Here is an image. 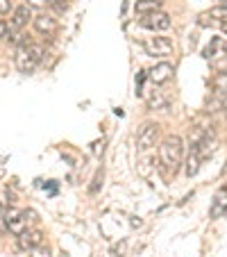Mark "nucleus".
Listing matches in <instances>:
<instances>
[{"mask_svg":"<svg viewBox=\"0 0 227 257\" xmlns=\"http://www.w3.org/2000/svg\"><path fill=\"white\" fill-rule=\"evenodd\" d=\"M182 160H184V141H182V137H177V135L166 137V139L161 141V146H159V162H161V166L166 169V173L168 175L177 173Z\"/></svg>","mask_w":227,"mask_h":257,"instance_id":"f257e3e1","label":"nucleus"},{"mask_svg":"<svg viewBox=\"0 0 227 257\" xmlns=\"http://www.w3.org/2000/svg\"><path fill=\"white\" fill-rule=\"evenodd\" d=\"M41 59H44V48H41L39 44L25 41L19 48V53H16V68H19L21 73H32L34 68L41 64Z\"/></svg>","mask_w":227,"mask_h":257,"instance_id":"f03ea898","label":"nucleus"},{"mask_svg":"<svg viewBox=\"0 0 227 257\" xmlns=\"http://www.w3.org/2000/svg\"><path fill=\"white\" fill-rule=\"evenodd\" d=\"M143 50L150 57H168L173 55V41L168 37H148L143 41Z\"/></svg>","mask_w":227,"mask_h":257,"instance_id":"7ed1b4c3","label":"nucleus"},{"mask_svg":"<svg viewBox=\"0 0 227 257\" xmlns=\"http://www.w3.org/2000/svg\"><path fill=\"white\" fill-rule=\"evenodd\" d=\"M157 137H159V125H157V123H145V125L139 130V135H136V148H139V151L152 148Z\"/></svg>","mask_w":227,"mask_h":257,"instance_id":"20e7f679","label":"nucleus"},{"mask_svg":"<svg viewBox=\"0 0 227 257\" xmlns=\"http://www.w3.org/2000/svg\"><path fill=\"white\" fill-rule=\"evenodd\" d=\"M170 16L166 12H152V14H145L141 19V25L145 30H152V32H161V30H168L170 28Z\"/></svg>","mask_w":227,"mask_h":257,"instance_id":"39448f33","label":"nucleus"},{"mask_svg":"<svg viewBox=\"0 0 227 257\" xmlns=\"http://www.w3.org/2000/svg\"><path fill=\"white\" fill-rule=\"evenodd\" d=\"M5 223H7V230H10L12 234H16L19 237L21 232H25V225H28V218L23 216V212H19L16 207H7L5 209Z\"/></svg>","mask_w":227,"mask_h":257,"instance_id":"423d86ee","label":"nucleus"},{"mask_svg":"<svg viewBox=\"0 0 227 257\" xmlns=\"http://www.w3.org/2000/svg\"><path fill=\"white\" fill-rule=\"evenodd\" d=\"M44 243V232L41 230H25L19 234V248L21 250H34Z\"/></svg>","mask_w":227,"mask_h":257,"instance_id":"0eeeda50","label":"nucleus"},{"mask_svg":"<svg viewBox=\"0 0 227 257\" xmlns=\"http://www.w3.org/2000/svg\"><path fill=\"white\" fill-rule=\"evenodd\" d=\"M148 78L152 80V84H164V82H168V80L173 78V64H168V62L157 64V66L148 73Z\"/></svg>","mask_w":227,"mask_h":257,"instance_id":"6e6552de","label":"nucleus"},{"mask_svg":"<svg viewBox=\"0 0 227 257\" xmlns=\"http://www.w3.org/2000/svg\"><path fill=\"white\" fill-rule=\"evenodd\" d=\"M32 7H28V5H21V7H16L14 10V16H12V21H10V32H16V30H21V28H25L28 25V21L32 19Z\"/></svg>","mask_w":227,"mask_h":257,"instance_id":"1a4fd4ad","label":"nucleus"},{"mask_svg":"<svg viewBox=\"0 0 227 257\" xmlns=\"http://www.w3.org/2000/svg\"><path fill=\"white\" fill-rule=\"evenodd\" d=\"M34 30H37L39 34H53L55 30H57V21L48 14H41V16L34 19Z\"/></svg>","mask_w":227,"mask_h":257,"instance_id":"9d476101","label":"nucleus"},{"mask_svg":"<svg viewBox=\"0 0 227 257\" xmlns=\"http://www.w3.org/2000/svg\"><path fill=\"white\" fill-rule=\"evenodd\" d=\"M211 218H220L222 214H227V189H220L213 198V205H211Z\"/></svg>","mask_w":227,"mask_h":257,"instance_id":"9b49d317","label":"nucleus"},{"mask_svg":"<svg viewBox=\"0 0 227 257\" xmlns=\"http://www.w3.org/2000/svg\"><path fill=\"white\" fill-rule=\"evenodd\" d=\"M200 162H202L200 153L195 151V148H191V155L186 157V164H184V173H186V178H193V175L198 173V171H200Z\"/></svg>","mask_w":227,"mask_h":257,"instance_id":"f8f14e48","label":"nucleus"},{"mask_svg":"<svg viewBox=\"0 0 227 257\" xmlns=\"http://www.w3.org/2000/svg\"><path fill=\"white\" fill-rule=\"evenodd\" d=\"M161 7V0H136L134 3V12L141 16L145 14H152V12H159Z\"/></svg>","mask_w":227,"mask_h":257,"instance_id":"ddd939ff","label":"nucleus"},{"mask_svg":"<svg viewBox=\"0 0 227 257\" xmlns=\"http://www.w3.org/2000/svg\"><path fill=\"white\" fill-rule=\"evenodd\" d=\"M213 89H216L218 93L227 91V73H218L216 78H213Z\"/></svg>","mask_w":227,"mask_h":257,"instance_id":"4468645a","label":"nucleus"},{"mask_svg":"<svg viewBox=\"0 0 227 257\" xmlns=\"http://www.w3.org/2000/svg\"><path fill=\"white\" fill-rule=\"evenodd\" d=\"M209 19H218L222 23V21H227V7L220 5V7H213V10H209Z\"/></svg>","mask_w":227,"mask_h":257,"instance_id":"2eb2a0df","label":"nucleus"},{"mask_svg":"<svg viewBox=\"0 0 227 257\" xmlns=\"http://www.w3.org/2000/svg\"><path fill=\"white\" fill-rule=\"evenodd\" d=\"M50 7H53L57 14H64V12L71 7V3H68V0H53V3H50Z\"/></svg>","mask_w":227,"mask_h":257,"instance_id":"dca6fc26","label":"nucleus"},{"mask_svg":"<svg viewBox=\"0 0 227 257\" xmlns=\"http://www.w3.org/2000/svg\"><path fill=\"white\" fill-rule=\"evenodd\" d=\"M148 105L152 107V109H157V107H161V105H166V100L159 96V93H152V96L148 98Z\"/></svg>","mask_w":227,"mask_h":257,"instance_id":"f3484780","label":"nucleus"},{"mask_svg":"<svg viewBox=\"0 0 227 257\" xmlns=\"http://www.w3.org/2000/svg\"><path fill=\"white\" fill-rule=\"evenodd\" d=\"M50 3H53V0H28L25 5H28V7H37V10H46V7H50Z\"/></svg>","mask_w":227,"mask_h":257,"instance_id":"a211bd4d","label":"nucleus"},{"mask_svg":"<svg viewBox=\"0 0 227 257\" xmlns=\"http://www.w3.org/2000/svg\"><path fill=\"white\" fill-rule=\"evenodd\" d=\"M100 185H102V171H98L96 178H93V185H91V189H89V191H91V194H96L98 187H100Z\"/></svg>","mask_w":227,"mask_h":257,"instance_id":"6ab92c4d","label":"nucleus"},{"mask_svg":"<svg viewBox=\"0 0 227 257\" xmlns=\"http://www.w3.org/2000/svg\"><path fill=\"white\" fill-rule=\"evenodd\" d=\"M32 257H50V250H48V248H34V250H32Z\"/></svg>","mask_w":227,"mask_h":257,"instance_id":"aec40b11","label":"nucleus"},{"mask_svg":"<svg viewBox=\"0 0 227 257\" xmlns=\"http://www.w3.org/2000/svg\"><path fill=\"white\" fill-rule=\"evenodd\" d=\"M12 10V3L10 0H0V14H7Z\"/></svg>","mask_w":227,"mask_h":257,"instance_id":"412c9836","label":"nucleus"},{"mask_svg":"<svg viewBox=\"0 0 227 257\" xmlns=\"http://www.w3.org/2000/svg\"><path fill=\"white\" fill-rule=\"evenodd\" d=\"M102 151H105V141H98V144H93V153H96V155H100Z\"/></svg>","mask_w":227,"mask_h":257,"instance_id":"4be33fe9","label":"nucleus"},{"mask_svg":"<svg viewBox=\"0 0 227 257\" xmlns=\"http://www.w3.org/2000/svg\"><path fill=\"white\" fill-rule=\"evenodd\" d=\"M7 30H10V25H7L5 21H0V37H5V34H7Z\"/></svg>","mask_w":227,"mask_h":257,"instance_id":"5701e85b","label":"nucleus"},{"mask_svg":"<svg viewBox=\"0 0 227 257\" xmlns=\"http://www.w3.org/2000/svg\"><path fill=\"white\" fill-rule=\"evenodd\" d=\"M220 30H222V34H227V21H222L220 23Z\"/></svg>","mask_w":227,"mask_h":257,"instance_id":"b1692460","label":"nucleus"},{"mask_svg":"<svg viewBox=\"0 0 227 257\" xmlns=\"http://www.w3.org/2000/svg\"><path fill=\"white\" fill-rule=\"evenodd\" d=\"M220 5H225V7H227V0H220Z\"/></svg>","mask_w":227,"mask_h":257,"instance_id":"393cba45","label":"nucleus"}]
</instances>
